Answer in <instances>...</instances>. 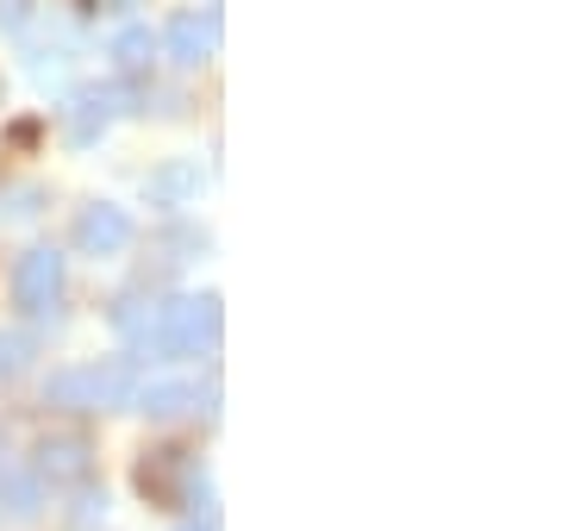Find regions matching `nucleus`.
<instances>
[{"label":"nucleus","instance_id":"obj_1","mask_svg":"<svg viewBox=\"0 0 562 531\" xmlns=\"http://www.w3.org/2000/svg\"><path fill=\"white\" fill-rule=\"evenodd\" d=\"M138 394V363L120 357V363H81V369H57L44 382V407H63V413H113V407H132Z\"/></svg>","mask_w":562,"mask_h":531},{"label":"nucleus","instance_id":"obj_2","mask_svg":"<svg viewBox=\"0 0 562 531\" xmlns=\"http://www.w3.org/2000/svg\"><path fill=\"white\" fill-rule=\"evenodd\" d=\"M162 326V350L169 357H201L220 344V294H176L157 307Z\"/></svg>","mask_w":562,"mask_h":531},{"label":"nucleus","instance_id":"obj_3","mask_svg":"<svg viewBox=\"0 0 562 531\" xmlns=\"http://www.w3.org/2000/svg\"><path fill=\"white\" fill-rule=\"evenodd\" d=\"M13 301H20L32 319H50V313H57V301H63V257L50 245H38V250H25L20 257V269H13Z\"/></svg>","mask_w":562,"mask_h":531},{"label":"nucleus","instance_id":"obj_4","mask_svg":"<svg viewBox=\"0 0 562 531\" xmlns=\"http://www.w3.org/2000/svg\"><path fill=\"white\" fill-rule=\"evenodd\" d=\"M188 482H194V456H188L181 444L144 450V463H138V494H144V500H157V507H181Z\"/></svg>","mask_w":562,"mask_h":531},{"label":"nucleus","instance_id":"obj_5","mask_svg":"<svg viewBox=\"0 0 562 531\" xmlns=\"http://www.w3.org/2000/svg\"><path fill=\"white\" fill-rule=\"evenodd\" d=\"M88 475H94V450H88L81 431H50V438H38V482H50V488H81Z\"/></svg>","mask_w":562,"mask_h":531},{"label":"nucleus","instance_id":"obj_6","mask_svg":"<svg viewBox=\"0 0 562 531\" xmlns=\"http://www.w3.org/2000/svg\"><path fill=\"white\" fill-rule=\"evenodd\" d=\"M125 88H81V94H69V106H63V125H69V144H94L106 132V125L125 113Z\"/></svg>","mask_w":562,"mask_h":531},{"label":"nucleus","instance_id":"obj_7","mask_svg":"<svg viewBox=\"0 0 562 531\" xmlns=\"http://www.w3.org/2000/svg\"><path fill=\"white\" fill-rule=\"evenodd\" d=\"M125 245H132L125 206H113V201L81 206V219H76V250L81 257H113V250H125Z\"/></svg>","mask_w":562,"mask_h":531},{"label":"nucleus","instance_id":"obj_8","mask_svg":"<svg viewBox=\"0 0 562 531\" xmlns=\"http://www.w3.org/2000/svg\"><path fill=\"white\" fill-rule=\"evenodd\" d=\"M113 326H120V338L132 344V363H169V350H162V326H157V307L150 301H138V294H120L113 301Z\"/></svg>","mask_w":562,"mask_h":531},{"label":"nucleus","instance_id":"obj_9","mask_svg":"<svg viewBox=\"0 0 562 531\" xmlns=\"http://www.w3.org/2000/svg\"><path fill=\"white\" fill-rule=\"evenodd\" d=\"M213 44H220V13H176L169 20V38H162V50H169V63H181V69H201L206 57H213Z\"/></svg>","mask_w":562,"mask_h":531},{"label":"nucleus","instance_id":"obj_10","mask_svg":"<svg viewBox=\"0 0 562 531\" xmlns=\"http://www.w3.org/2000/svg\"><path fill=\"white\" fill-rule=\"evenodd\" d=\"M132 407L150 413V419H181L188 407H201V394L188 388V382H138Z\"/></svg>","mask_w":562,"mask_h":531},{"label":"nucleus","instance_id":"obj_11","mask_svg":"<svg viewBox=\"0 0 562 531\" xmlns=\"http://www.w3.org/2000/svg\"><path fill=\"white\" fill-rule=\"evenodd\" d=\"M38 475H25V470H7L0 463V512L7 519H38Z\"/></svg>","mask_w":562,"mask_h":531},{"label":"nucleus","instance_id":"obj_12","mask_svg":"<svg viewBox=\"0 0 562 531\" xmlns=\"http://www.w3.org/2000/svg\"><path fill=\"white\" fill-rule=\"evenodd\" d=\"M113 63H120V76H150V63H157L150 25H125L120 38H113Z\"/></svg>","mask_w":562,"mask_h":531},{"label":"nucleus","instance_id":"obj_13","mask_svg":"<svg viewBox=\"0 0 562 531\" xmlns=\"http://www.w3.org/2000/svg\"><path fill=\"white\" fill-rule=\"evenodd\" d=\"M194 188H201V169H194V163H169L162 176H150V201L176 206V201H188Z\"/></svg>","mask_w":562,"mask_h":531},{"label":"nucleus","instance_id":"obj_14","mask_svg":"<svg viewBox=\"0 0 562 531\" xmlns=\"http://www.w3.org/2000/svg\"><path fill=\"white\" fill-rule=\"evenodd\" d=\"M25 363H32V338L25 331H0V382L25 375Z\"/></svg>","mask_w":562,"mask_h":531},{"label":"nucleus","instance_id":"obj_15","mask_svg":"<svg viewBox=\"0 0 562 531\" xmlns=\"http://www.w3.org/2000/svg\"><path fill=\"white\" fill-rule=\"evenodd\" d=\"M25 20H32V0H0V25L7 32H20Z\"/></svg>","mask_w":562,"mask_h":531},{"label":"nucleus","instance_id":"obj_16","mask_svg":"<svg viewBox=\"0 0 562 531\" xmlns=\"http://www.w3.org/2000/svg\"><path fill=\"white\" fill-rule=\"evenodd\" d=\"M38 194H32V188H13V194H7V213H13V219H25V213H38Z\"/></svg>","mask_w":562,"mask_h":531},{"label":"nucleus","instance_id":"obj_17","mask_svg":"<svg viewBox=\"0 0 562 531\" xmlns=\"http://www.w3.org/2000/svg\"><path fill=\"white\" fill-rule=\"evenodd\" d=\"M181 531H213V519H206V526H181Z\"/></svg>","mask_w":562,"mask_h":531},{"label":"nucleus","instance_id":"obj_18","mask_svg":"<svg viewBox=\"0 0 562 531\" xmlns=\"http://www.w3.org/2000/svg\"><path fill=\"white\" fill-rule=\"evenodd\" d=\"M81 7H88V0H81Z\"/></svg>","mask_w":562,"mask_h":531}]
</instances>
